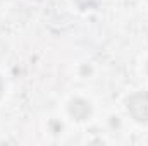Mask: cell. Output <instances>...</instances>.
Instances as JSON below:
<instances>
[{"label": "cell", "mask_w": 148, "mask_h": 146, "mask_svg": "<svg viewBox=\"0 0 148 146\" xmlns=\"http://www.w3.org/2000/svg\"><path fill=\"white\" fill-rule=\"evenodd\" d=\"M69 113L73 115L76 120H84L91 113V107H90V103L86 100L76 98V100L71 102V105H69Z\"/></svg>", "instance_id": "cell-2"}, {"label": "cell", "mask_w": 148, "mask_h": 146, "mask_svg": "<svg viewBox=\"0 0 148 146\" xmlns=\"http://www.w3.org/2000/svg\"><path fill=\"white\" fill-rule=\"evenodd\" d=\"M127 110L138 122H148V93L140 91L127 98Z\"/></svg>", "instance_id": "cell-1"}, {"label": "cell", "mask_w": 148, "mask_h": 146, "mask_svg": "<svg viewBox=\"0 0 148 146\" xmlns=\"http://www.w3.org/2000/svg\"><path fill=\"white\" fill-rule=\"evenodd\" d=\"M2 91H3V83H2V79H0V95H2Z\"/></svg>", "instance_id": "cell-5"}, {"label": "cell", "mask_w": 148, "mask_h": 146, "mask_svg": "<svg viewBox=\"0 0 148 146\" xmlns=\"http://www.w3.org/2000/svg\"><path fill=\"white\" fill-rule=\"evenodd\" d=\"M50 127H52V132L53 134H57V132L62 131V124L60 122H50Z\"/></svg>", "instance_id": "cell-4"}, {"label": "cell", "mask_w": 148, "mask_h": 146, "mask_svg": "<svg viewBox=\"0 0 148 146\" xmlns=\"http://www.w3.org/2000/svg\"><path fill=\"white\" fill-rule=\"evenodd\" d=\"M147 69H148V64H147Z\"/></svg>", "instance_id": "cell-6"}, {"label": "cell", "mask_w": 148, "mask_h": 146, "mask_svg": "<svg viewBox=\"0 0 148 146\" xmlns=\"http://www.w3.org/2000/svg\"><path fill=\"white\" fill-rule=\"evenodd\" d=\"M76 2H77V5H79L81 9H90L91 5H95L97 0H76Z\"/></svg>", "instance_id": "cell-3"}]
</instances>
